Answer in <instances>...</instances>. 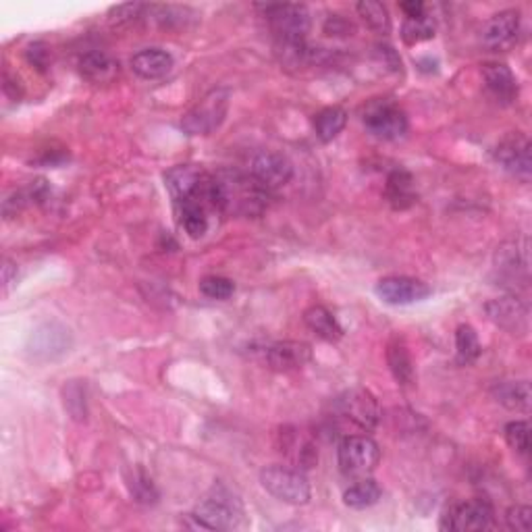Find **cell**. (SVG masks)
Instances as JSON below:
<instances>
[{
    "label": "cell",
    "mask_w": 532,
    "mask_h": 532,
    "mask_svg": "<svg viewBox=\"0 0 532 532\" xmlns=\"http://www.w3.org/2000/svg\"><path fill=\"white\" fill-rule=\"evenodd\" d=\"M218 212L233 217H258L269 206L273 192L254 179L250 173L221 171L215 175Z\"/></svg>",
    "instance_id": "1"
},
{
    "label": "cell",
    "mask_w": 532,
    "mask_h": 532,
    "mask_svg": "<svg viewBox=\"0 0 532 532\" xmlns=\"http://www.w3.org/2000/svg\"><path fill=\"white\" fill-rule=\"evenodd\" d=\"M333 422L339 429H356L360 433H370L376 429L381 418L375 395L366 389H352L333 401Z\"/></svg>",
    "instance_id": "2"
},
{
    "label": "cell",
    "mask_w": 532,
    "mask_h": 532,
    "mask_svg": "<svg viewBox=\"0 0 532 532\" xmlns=\"http://www.w3.org/2000/svg\"><path fill=\"white\" fill-rule=\"evenodd\" d=\"M241 510L239 499L223 484H217L215 489L206 495V499L196 507V512L192 513V518L196 520L200 528L209 530H229L238 528L241 524Z\"/></svg>",
    "instance_id": "3"
},
{
    "label": "cell",
    "mask_w": 532,
    "mask_h": 532,
    "mask_svg": "<svg viewBox=\"0 0 532 532\" xmlns=\"http://www.w3.org/2000/svg\"><path fill=\"white\" fill-rule=\"evenodd\" d=\"M260 484L275 499L289 505H304L310 501V483L304 472L293 466L273 464L260 470Z\"/></svg>",
    "instance_id": "4"
},
{
    "label": "cell",
    "mask_w": 532,
    "mask_h": 532,
    "mask_svg": "<svg viewBox=\"0 0 532 532\" xmlns=\"http://www.w3.org/2000/svg\"><path fill=\"white\" fill-rule=\"evenodd\" d=\"M381 462V449L369 435H346L337 447V464L347 478H366Z\"/></svg>",
    "instance_id": "5"
},
{
    "label": "cell",
    "mask_w": 532,
    "mask_h": 532,
    "mask_svg": "<svg viewBox=\"0 0 532 532\" xmlns=\"http://www.w3.org/2000/svg\"><path fill=\"white\" fill-rule=\"evenodd\" d=\"M232 94L224 87H217L206 94L192 110L181 119V129L189 135H209L223 125L229 110Z\"/></svg>",
    "instance_id": "6"
},
{
    "label": "cell",
    "mask_w": 532,
    "mask_h": 532,
    "mask_svg": "<svg viewBox=\"0 0 532 532\" xmlns=\"http://www.w3.org/2000/svg\"><path fill=\"white\" fill-rule=\"evenodd\" d=\"M73 346V335L65 324L49 321L38 324L26 341V352L34 362H55Z\"/></svg>",
    "instance_id": "7"
},
{
    "label": "cell",
    "mask_w": 532,
    "mask_h": 532,
    "mask_svg": "<svg viewBox=\"0 0 532 532\" xmlns=\"http://www.w3.org/2000/svg\"><path fill=\"white\" fill-rule=\"evenodd\" d=\"M270 23L275 40H306L310 29V13L304 4H258Z\"/></svg>",
    "instance_id": "8"
},
{
    "label": "cell",
    "mask_w": 532,
    "mask_h": 532,
    "mask_svg": "<svg viewBox=\"0 0 532 532\" xmlns=\"http://www.w3.org/2000/svg\"><path fill=\"white\" fill-rule=\"evenodd\" d=\"M364 127L378 140L393 141L404 138L407 132V117L398 104L378 100L369 104L364 112Z\"/></svg>",
    "instance_id": "9"
},
{
    "label": "cell",
    "mask_w": 532,
    "mask_h": 532,
    "mask_svg": "<svg viewBox=\"0 0 532 532\" xmlns=\"http://www.w3.org/2000/svg\"><path fill=\"white\" fill-rule=\"evenodd\" d=\"M443 530H489L495 528V512L483 499H470L449 507L441 522Z\"/></svg>",
    "instance_id": "10"
},
{
    "label": "cell",
    "mask_w": 532,
    "mask_h": 532,
    "mask_svg": "<svg viewBox=\"0 0 532 532\" xmlns=\"http://www.w3.org/2000/svg\"><path fill=\"white\" fill-rule=\"evenodd\" d=\"M520 32H522V19L518 11H501L484 23L481 35L483 46L490 52H505L518 44Z\"/></svg>",
    "instance_id": "11"
},
{
    "label": "cell",
    "mask_w": 532,
    "mask_h": 532,
    "mask_svg": "<svg viewBox=\"0 0 532 532\" xmlns=\"http://www.w3.org/2000/svg\"><path fill=\"white\" fill-rule=\"evenodd\" d=\"M375 293L389 306H410L427 300L433 289L412 277H385L375 285Z\"/></svg>",
    "instance_id": "12"
},
{
    "label": "cell",
    "mask_w": 532,
    "mask_h": 532,
    "mask_svg": "<svg viewBox=\"0 0 532 532\" xmlns=\"http://www.w3.org/2000/svg\"><path fill=\"white\" fill-rule=\"evenodd\" d=\"M495 161L501 169L522 181H530L532 161H530V141L522 133H512L495 148Z\"/></svg>",
    "instance_id": "13"
},
{
    "label": "cell",
    "mask_w": 532,
    "mask_h": 532,
    "mask_svg": "<svg viewBox=\"0 0 532 532\" xmlns=\"http://www.w3.org/2000/svg\"><path fill=\"white\" fill-rule=\"evenodd\" d=\"M250 175L256 179L260 186H264L269 192H275L289 183L293 175V164L287 156L279 155V152H260L252 158Z\"/></svg>",
    "instance_id": "14"
},
{
    "label": "cell",
    "mask_w": 532,
    "mask_h": 532,
    "mask_svg": "<svg viewBox=\"0 0 532 532\" xmlns=\"http://www.w3.org/2000/svg\"><path fill=\"white\" fill-rule=\"evenodd\" d=\"M490 321L512 335H524L528 331V306L516 295L490 300L484 306Z\"/></svg>",
    "instance_id": "15"
},
{
    "label": "cell",
    "mask_w": 532,
    "mask_h": 532,
    "mask_svg": "<svg viewBox=\"0 0 532 532\" xmlns=\"http://www.w3.org/2000/svg\"><path fill=\"white\" fill-rule=\"evenodd\" d=\"M269 369L277 372H292L304 369L312 360V347L304 341H275L262 350Z\"/></svg>",
    "instance_id": "16"
},
{
    "label": "cell",
    "mask_w": 532,
    "mask_h": 532,
    "mask_svg": "<svg viewBox=\"0 0 532 532\" xmlns=\"http://www.w3.org/2000/svg\"><path fill=\"white\" fill-rule=\"evenodd\" d=\"M483 80L490 96L501 104H512L518 100V81L510 67L504 63H489L483 67Z\"/></svg>",
    "instance_id": "17"
},
{
    "label": "cell",
    "mask_w": 532,
    "mask_h": 532,
    "mask_svg": "<svg viewBox=\"0 0 532 532\" xmlns=\"http://www.w3.org/2000/svg\"><path fill=\"white\" fill-rule=\"evenodd\" d=\"M81 78L92 84H110L119 75V63L103 50H90L78 63Z\"/></svg>",
    "instance_id": "18"
},
{
    "label": "cell",
    "mask_w": 532,
    "mask_h": 532,
    "mask_svg": "<svg viewBox=\"0 0 532 532\" xmlns=\"http://www.w3.org/2000/svg\"><path fill=\"white\" fill-rule=\"evenodd\" d=\"M132 69L141 80H161L173 69V57L163 49H144L132 57Z\"/></svg>",
    "instance_id": "19"
},
{
    "label": "cell",
    "mask_w": 532,
    "mask_h": 532,
    "mask_svg": "<svg viewBox=\"0 0 532 532\" xmlns=\"http://www.w3.org/2000/svg\"><path fill=\"white\" fill-rule=\"evenodd\" d=\"M316 49L308 46L306 40H275V55L287 69H301L315 63Z\"/></svg>",
    "instance_id": "20"
},
{
    "label": "cell",
    "mask_w": 532,
    "mask_h": 532,
    "mask_svg": "<svg viewBox=\"0 0 532 532\" xmlns=\"http://www.w3.org/2000/svg\"><path fill=\"white\" fill-rule=\"evenodd\" d=\"M385 196L387 202L393 206L395 210H406L416 202V194H414V179L412 175L404 169L393 171L391 175L387 177V186H385Z\"/></svg>",
    "instance_id": "21"
},
{
    "label": "cell",
    "mask_w": 532,
    "mask_h": 532,
    "mask_svg": "<svg viewBox=\"0 0 532 532\" xmlns=\"http://www.w3.org/2000/svg\"><path fill=\"white\" fill-rule=\"evenodd\" d=\"M304 323L312 333L324 341H339L341 335H344V329L337 323L335 315L324 306H312V308L306 310Z\"/></svg>",
    "instance_id": "22"
},
{
    "label": "cell",
    "mask_w": 532,
    "mask_h": 532,
    "mask_svg": "<svg viewBox=\"0 0 532 532\" xmlns=\"http://www.w3.org/2000/svg\"><path fill=\"white\" fill-rule=\"evenodd\" d=\"M495 399L507 410L528 412L530 407V383L528 381H504L493 387Z\"/></svg>",
    "instance_id": "23"
},
{
    "label": "cell",
    "mask_w": 532,
    "mask_h": 532,
    "mask_svg": "<svg viewBox=\"0 0 532 532\" xmlns=\"http://www.w3.org/2000/svg\"><path fill=\"white\" fill-rule=\"evenodd\" d=\"M387 362L391 369L395 381L401 387H412L416 383V369H414V360L407 352V347L401 341H391L387 347Z\"/></svg>",
    "instance_id": "24"
},
{
    "label": "cell",
    "mask_w": 532,
    "mask_h": 532,
    "mask_svg": "<svg viewBox=\"0 0 532 532\" xmlns=\"http://www.w3.org/2000/svg\"><path fill=\"white\" fill-rule=\"evenodd\" d=\"M383 490L372 478H358V483H353L350 489H346L344 493V504L352 510H366L378 504Z\"/></svg>",
    "instance_id": "25"
},
{
    "label": "cell",
    "mask_w": 532,
    "mask_h": 532,
    "mask_svg": "<svg viewBox=\"0 0 532 532\" xmlns=\"http://www.w3.org/2000/svg\"><path fill=\"white\" fill-rule=\"evenodd\" d=\"M347 125V112L339 106H329V109L321 110L315 119V132L316 138L324 141H333L337 135L344 132Z\"/></svg>",
    "instance_id": "26"
},
{
    "label": "cell",
    "mask_w": 532,
    "mask_h": 532,
    "mask_svg": "<svg viewBox=\"0 0 532 532\" xmlns=\"http://www.w3.org/2000/svg\"><path fill=\"white\" fill-rule=\"evenodd\" d=\"M285 441H283V449L289 458L293 460L295 468H312L318 462V452L308 439H304L300 433H283Z\"/></svg>",
    "instance_id": "27"
},
{
    "label": "cell",
    "mask_w": 532,
    "mask_h": 532,
    "mask_svg": "<svg viewBox=\"0 0 532 532\" xmlns=\"http://www.w3.org/2000/svg\"><path fill=\"white\" fill-rule=\"evenodd\" d=\"M175 209H177V215H179L181 227L186 229L189 238L200 239L206 232H209V210L202 209V206L183 202V204H175Z\"/></svg>",
    "instance_id": "28"
},
{
    "label": "cell",
    "mask_w": 532,
    "mask_h": 532,
    "mask_svg": "<svg viewBox=\"0 0 532 532\" xmlns=\"http://www.w3.org/2000/svg\"><path fill=\"white\" fill-rule=\"evenodd\" d=\"M498 260V270L505 279L518 281L520 277L528 279V260H526V252H520L516 244L501 247Z\"/></svg>",
    "instance_id": "29"
},
{
    "label": "cell",
    "mask_w": 532,
    "mask_h": 532,
    "mask_svg": "<svg viewBox=\"0 0 532 532\" xmlns=\"http://www.w3.org/2000/svg\"><path fill=\"white\" fill-rule=\"evenodd\" d=\"M435 38V21L427 13L418 17H406L404 26H401V40L407 46H416L427 40Z\"/></svg>",
    "instance_id": "30"
},
{
    "label": "cell",
    "mask_w": 532,
    "mask_h": 532,
    "mask_svg": "<svg viewBox=\"0 0 532 532\" xmlns=\"http://www.w3.org/2000/svg\"><path fill=\"white\" fill-rule=\"evenodd\" d=\"M481 341H478L476 331L470 324H462L455 331V356L460 364H472L481 356Z\"/></svg>",
    "instance_id": "31"
},
{
    "label": "cell",
    "mask_w": 532,
    "mask_h": 532,
    "mask_svg": "<svg viewBox=\"0 0 532 532\" xmlns=\"http://www.w3.org/2000/svg\"><path fill=\"white\" fill-rule=\"evenodd\" d=\"M356 9L370 29H375L376 34H389V29H391V17H389L385 4L376 3V0H362V3L356 4Z\"/></svg>",
    "instance_id": "32"
},
{
    "label": "cell",
    "mask_w": 532,
    "mask_h": 532,
    "mask_svg": "<svg viewBox=\"0 0 532 532\" xmlns=\"http://www.w3.org/2000/svg\"><path fill=\"white\" fill-rule=\"evenodd\" d=\"M63 404L65 410L73 421L84 422L87 418V401H86V385L81 381H69L63 387Z\"/></svg>",
    "instance_id": "33"
},
{
    "label": "cell",
    "mask_w": 532,
    "mask_h": 532,
    "mask_svg": "<svg viewBox=\"0 0 532 532\" xmlns=\"http://www.w3.org/2000/svg\"><path fill=\"white\" fill-rule=\"evenodd\" d=\"M235 292V283L227 277L210 275L200 281V293L209 300H229Z\"/></svg>",
    "instance_id": "34"
},
{
    "label": "cell",
    "mask_w": 532,
    "mask_h": 532,
    "mask_svg": "<svg viewBox=\"0 0 532 532\" xmlns=\"http://www.w3.org/2000/svg\"><path fill=\"white\" fill-rule=\"evenodd\" d=\"M505 441L513 452L520 455H528L530 449V424L526 421L510 422L505 427Z\"/></svg>",
    "instance_id": "35"
},
{
    "label": "cell",
    "mask_w": 532,
    "mask_h": 532,
    "mask_svg": "<svg viewBox=\"0 0 532 532\" xmlns=\"http://www.w3.org/2000/svg\"><path fill=\"white\" fill-rule=\"evenodd\" d=\"M129 487H132V495L141 504H155L158 493L155 489V484H152L150 478H148L144 472L138 470L132 478V483H129Z\"/></svg>",
    "instance_id": "36"
},
{
    "label": "cell",
    "mask_w": 532,
    "mask_h": 532,
    "mask_svg": "<svg viewBox=\"0 0 532 532\" xmlns=\"http://www.w3.org/2000/svg\"><path fill=\"white\" fill-rule=\"evenodd\" d=\"M146 7L140 3H129V4H119V7L110 9V23L112 26H125V23H132L140 17L141 11Z\"/></svg>",
    "instance_id": "37"
},
{
    "label": "cell",
    "mask_w": 532,
    "mask_h": 532,
    "mask_svg": "<svg viewBox=\"0 0 532 532\" xmlns=\"http://www.w3.org/2000/svg\"><path fill=\"white\" fill-rule=\"evenodd\" d=\"M507 526L516 532H528L532 524V510L528 505H516L507 510Z\"/></svg>",
    "instance_id": "38"
},
{
    "label": "cell",
    "mask_w": 532,
    "mask_h": 532,
    "mask_svg": "<svg viewBox=\"0 0 532 532\" xmlns=\"http://www.w3.org/2000/svg\"><path fill=\"white\" fill-rule=\"evenodd\" d=\"M26 57L29 65H34V67L40 71H44L46 65H49V50H46V46L42 42H35L29 46L26 50Z\"/></svg>",
    "instance_id": "39"
},
{
    "label": "cell",
    "mask_w": 532,
    "mask_h": 532,
    "mask_svg": "<svg viewBox=\"0 0 532 532\" xmlns=\"http://www.w3.org/2000/svg\"><path fill=\"white\" fill-rule=\"evenodd\" d=\"M17 283V266L11 262V260H4L3 266V293L7 295Z\"/></svg>",
    "instance_id": "40"
},
{
    "label": "cell",
    "mask_w": 532,
    "mask_h": 532,
    "mask_svg": "<svg viewBox=\"0 0 532 532\" xmlns=\"http://www.w3.org/2000/svg\"><path fill=\"white\" fill-rule=\"evenodd\" d=\"M324 32H327L329 35L350 34L352 32V23L339 19V17H331V19L327 21V26H324Z\"/></svg>",
    "instance_id": "41"
},
{
    "label": "cell",
    "mask_w": 532,
    "mask_h": 532,
    "mask_svg": "<svg viewBox=\"0 0 532 532\" xmlns=\"http://www.w3.org/2000/svg\"><path fill=\"white\" fill-rule=\"evenodd\" d=\"M399 9L404 11L406 17H418L427 13V7H424V3H421V0H407V3L399 4Z\"/></svg>",
    "instance_id": "42"
}]
</instances>
